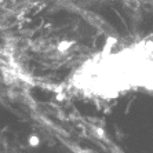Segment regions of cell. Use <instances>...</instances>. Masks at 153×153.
Wrapping results in <instances>:
<instances>
[{
    "label": "cell",
    "instance_id": "obj_1",
    "mask_svg": "<svg viewBox=\"0 0 153 153\" xmlns=\"http://www.w3.org/2000/svg\"><path fill=\"white\" fill-rule=\"evenodd\" d=\"M68 87L91 98H116L132 88L153 90V36L121 47L112 43L80 64Z\"/></svg>",
    "mask_w": 153,
    "mask_h": 153
}]
</instances>
